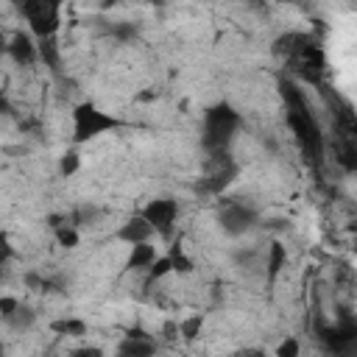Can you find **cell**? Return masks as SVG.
Wrapping results in <instances>:
<instances>
[{
	"mask_svg": "<svg viewBox=\"0 0 357 357\" xmlns=\"http://www.w3.org/2000/svg\"><path fill=\"white\" fill-rule=\"evenodd\" d=\"M276 354H279V357H293V354H298V340H296V337H287V340L276 349Z\"/></svg>",
	"mask_w": 357,
	"mask_h": 357,
	"instance_id": "24",
	"label": "cell"
},
{
	"mask_svg": "<svg viewBox=\"0 0 357 357\" xmlns=\"http://www.w3.org/2000/svg\"><path fill=\"white\" fill-rule=\"evenodd\" d=\"M6 56H11L17 64H22V67H28V64H33L39 56H36V45H33V39L28 36V33H14L11 39H8V53Z\"/></svg>",
	"mask_w": 357,
	"mask_h": 357,
	"instance_id": "11",
	"label": "cell"
},
{
	"mask_svg": "<svg viewBox=\"0 0 357 357\" xmlns=\"http://www.w3.org/2000/svg\"><path fill=\"white\" fill-rule=\"evenodd\" d=\"M0 354H3V340H0Z\"/></svg>",
	"mask_w": 357,
	"mask_h": 357,
	"instance_id": "26",
	"label": "cell"
},
{
	"mask_svg": "<svg viewBox=\"0 0 357 357\" xmlns=\"http://www.w3.org/2000/svg\"><path fill=\"white\" fill-rule=\"evenodd\" d=\"M78 165H81L78 153H75V151H67V153L61 156V162H59V170H61V176H64V178H70V176L78 170Z\"/></svg>",
	"mask_w": 357,
	"mask_h": 357,
	"instance_id": "21",
	"label": "cell"
},
{
	"mask_svg": "<svg viewBox=\"0 0 357 357\" xmlns=\"http://www.w3.org/2000/svg\"><path fill=\"white\" fill-rule=\"evenodd\" d=\"M145 271H148V276H145V287H151L153 282H159L162 276H167V273L173 271V265H170V257H156V259H153V262H151Z\"/></svg>",
	"mask_w": 357,
	"mask_h": 357,
	"instance_id": "19",
	"label": "cell"
},
{
	"mask_svg": "<svg viewBox=\"0 0 357 357\" xmlns=\"http://www.w3.org/2000/svg\"><path fill=\"white\" fill-rule=\"evenodd\" d=\"M50 329H53L56 335H70V337L86 335V324H84L81 318H61V321H53Z\"/></svg>",
	"mask_w": 357,
	"mask_h": 357,
	"instance_id": "16",
	"label": "cell"
},
{
	"mask_svg": "<svg viewBox=\"0 0 357 357\" xmlns=\"http://www.w3.org/2000/svg\"><path fill=\"white\" fill-rule=\"evenodd\" d=\"M234 176H237V165L231 162V156L226 151H212V159L206 162V173H204L206 190L209 192H220Z\"/></svg>",
	"mask_w": 357,
	"mask_h": 357,
	"instance_id": "7",
	"label": "cell"
},
{
	"mask_svg": "<svg viewBox=\"0 0 357 357\" xmlns=\"http://www.w3.org/2000/svg\"><path fill=\"white\" fill-rule=\"evenodd\" d=\"M218 220H220V226H223L226 234H234V237H237V234L248 231V229L257 223V212H254V206H248L245 201H226V204L220 206Z\"/></svg>",
	"mask_w": 357,
	"mask_h": 357,
	"instance_id": "6",
	"label": "cell"
},
{
	"mask_svg": "<svg viewBox=\"0 0 357 357\" xmlns=\"http://www.w3.org/2000/svg\"><path fill=\"white\" fill-rule=\"evenodd\" d=\"M0 276H3V265H0Z\"/></svg>",
	"mask_w": 357,
	"mask_h": 357,
	"instance_id": "27",
	"label": "cell"
},
{
	"mask_svg": "<svg viewBox=\"0 0 357 357\" xmlns=\"http://www.w3.org/2000/svg\"><path fill=\"white\" fill-rule=\"evenodd\" d=\"M254 3H262V0H254Z\"/></svg>",
	"mask_w": 357,
	"mask_h": 357,
	"instance_id": "28",
	"label": "cell"
},
{
	"mask_svg": "<svg viewBox=\"0 0 357 357\" xmlns=\"http://www.w3.org/2000/svg\"><path fill=\"white\" fill-rule=\"evenodd\" d=\"M284 259H287V251L282 243H271L268 245V282H276V276L282 273L284 268Z\"/></svg>",
	"mask_w": 357,
	"mask_h": 357,
	"instance_id": "15",
	"label": "cell"
},
{
	"mask_svg": "<svg viewBox=\"0 0 357 357\" xmlns=\"http://www.w3.org/2000/svg\"><path fill=\"white\" fill-rule=\"evenodd\" d=\"M153 259H156V248H153V245H148V240H145V243H134V245H131V257H128L126 268H128V271H145Z\"/></svg>",
	"mask_w": 357,
	"mask_h": 357,
	"instance_id": "13",
	"label": "cell"
},
{
	"mask_svg": "<svg viewBox=\"0 0 357 357\" xmlns=\"http://www.w3.org/2000/svg\"><path fill=\"white\" fill-rule=\"evenodd\" d=\"M310 42H315L312 39V33H304V31H290V33H282L276 42H273V53L276 56H282L284 61H290V59H296Z\"/></svg>",
	"mask_w": 357,
	"mask_h": 357,
	"instance_id": "8",
	"label": "cell"
},
{
	"mask_svg": "<svg viewBox=\"0 0 357 357\" xmlns=\"http://www.w3.org/2000/svg\"><path fill=\"white\" fill-rule=\"evenodd\" d=\"M56 223H53V234H56V243L61 245V248H75L78 245V229L73 226V223H67V220H59V218H53Z\"/></svg>",
	"mask_w": 357,
	"mask_h": 357,
	"instance_id": "14",
	"label": "cell"
},
{
	"mask_svg": "<svg viewBox=\"0 0 357 357\" xmlns=\"http://www.w3.org/2000/svg\"><path fill=\"white\" fill-rule=\"evenodd\" d=\"M139 215L153 226L156 234L167 237L173 231V226H176V218H178V201H173V198H153V201L145 204V209Z\"/></svg>",
	"mask_w": 357,
	"mask_h": 357,
	"instance_id": "5",
	"label": "cell"
},
{
	"mask_svg": "<svg viewBox=\"0 0 357 357\" xmlns=\"http://www.w3.org/2000/svg\"><path fill=\"white\" fill-rule=\"evenodd\" d=\"M201 329H204V315H190V318H184L181 324H178V335L184 337V340H195L198 335H201Z\"/></svg>",
	"mask_w": 357,
	"mask_h": 357,
	"instance_id": "20",
	"label": "cell"
},
{
	"mask_svg": "<svg viewBox=\"0 0 357 357\" xmlns=\"http://www.w3.org/2000/svg\"><path fill=\"white\" fill-rule=\"evenodd\" d=\"M120 126L123 123L114 114L98 109L92 100H84L73 109V142H89V139H95L106 131H114Z\"/></svg>",
	"mask_w": 357,
	"mask_h": 357,
	"instance_id": "3",
	"label": "cell"
},
{
	"mask_svg": "<svg viewBox=\"0 0 357 357\" xmlns=\"http://www.w3.org/2000/svg\"><path fill=\"white\" fill-rule=\"evenodd\" d=\"M17 8L36 39L56 36L61 25V0H17Z\"/></svg>",
	"mask_w": 357,
	"mask_h": 357,
	"instance_id": "4",
	"label": "cell"
},
{
	"mask_svg": "<svg viewBox=\"0 0 357 357\" xmlns=\"http://www.w3.org/2000/svg\"><path fill=\"white\" fill-rule=\"evenodd\" d=\"M6 53H8V39H6V33L0 31V59H3Z\"/></svg>",
	"mask_w": 357,
	"mask_h": 357,
	"instance_id": "25",
	"label": "cell"
},
{
	"mask_svg": "<svg viewBox=\"0 0 357 357\" xmlns=\"http://www.w3.org/2000/svg\"><path fill=\"white\" fill-rule=\"evenodd\" d=\"M17 304H20V298H14V296H0V318L6 321V318L17 310Z\"/></svg>",
	"mask_w": 357,
	"mask_h": 357,
	"instance_id": "22",
	"label": "cell"
},
{
	"mask_svg": "<svg viewBox=\"0 0 357 357\" xmlns=\"http://www.w3.org/2000/svg\"><path fill=\"white\" fill-rule=\"evenodd\" d=\"M33 321H36V312H33L31 307H25V304H17V310L6 318V324H8L11 329H31Z\"/></svg>",
	"mask_w": 357,
	"mask_h": 357,
	"instance_id": "17",
	"label": "cell"
},
{
	"mask_svg": "<svg viewBox=\"0 0 357 357\" xmlns=\"http://www.w3.org/2000/svg\"><path fill=\"white\" fill-rule=\"evenodd\" d=\"M240 128V112H234L229 103H215L204 112V123H201V145L212 153V151H226V145L234 139Z\"/></svg>",
	"mask_w": 357,
	"mask_h": 357,
	"instance_id": "2",
	"label": "cell"
},
{
	"mask_svg": "<svg viewBox=\"0 0 357 357\" xmlns=\"http://www.w3.org/2000/svg\"><path fill=\"white\" fill-rule=\"evenodd\" d=\"M151 234H153V226H151L142 215H131V218H128L126 223H120V229L114 231V237L123 240V243H128V245L145 243V240H151Z\"/></svg>",
	"mask_w": 357,
	"mask_h": 357,
	"instance_id": "9",
	"label": "cell"
},
{
	"mask_svg": "<svg viewBox=\"0 0 357 357\" xmlns=\"http://www.w3.org/2000/svg\"><path fill=\"white\" fill-rule=\"evenodd\" d=\"M117 351L120 354H134V357L153 354L156 351V340L148 332H142V329H128V335L123 337V343L117 346Z\"/></svg>",
	"mask_w": 357,
	"mask_h": 357,
	"instance_id": "10",
	"label": "cell"
},
{
	"mask_svg": "<svg viewBox=\"0 0 357 357\" xmlns=\"http://www.w3.org/2000/svg\"><path fill=\"white\" fill-rule=\"evenodd\" d=\"M167 257H170V265H173V271H176V273H192V268H195V265H192V259L184 254L181 243H173Z\"/></svg>",
	"mask_w": 357,
	"mask_h": 357,
	"instance_id": "18",
	"label": "cell"
},
{
	"mask_svg": "<svg viewBox=\"0 0 357 357\" xmlns=\"http://www.w3.org/2000/svg\"><path fill=\"white\" fill-rule=\"evenodd\" d=\"M36 56L42 59V64L50 70V73H59L61 70V56H59V42L56 36H45L36 42Z\"/></svg>",
	"mask_w": 357,
	"mask_h": 357,
	"instance_id": "12",
	"label": "cell"
},
{
	"mask_svg": "<svg viewBox=\"0 0 357 357\" xmlns=\"http://www.w3.org/2000/svg\"><path fill=\"white\" fill-rule=\"evenodd\" d=\"M279 95L284 100V117H287V126H290L301 153L312 165H318L324 159V134H321V126H318V120H315V114L310 109L307 95L290 78L279 81Z\"/></svg>",
	"mask_w": 357,
	"mask_h": 357,
	"instance_id": "1",
	"label": "cell"
},
{
	"mask_svg": "<svg viewBox=\"0 0 357 357\" xmlns=\"http://www.w3.org/2000/svg\"><path fill=\"white\" fill-rule=\"evenodd\" d=\"M11 257H14L11 240H8V234H6V231H0V265H6Z\"/></svg>",
	"mask_w": 357,
	"mask_h": 357,
	"instance_id": "23",
	"label": "cell"
}]
</instances>
